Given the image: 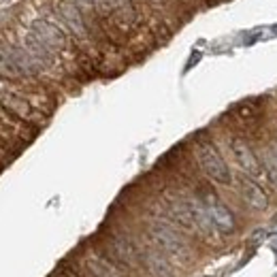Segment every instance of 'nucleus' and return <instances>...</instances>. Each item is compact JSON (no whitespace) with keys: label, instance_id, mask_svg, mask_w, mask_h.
I'll return each instance as SVG.
<instances>
[{"label":"nucleus","instance_id":"16","mask_svg":"<svg viewBox=\"0 0 277 277\" xmlns=\"http://www.w3.org/2000/svg\"><path fill=\"white\" fill-rule=\"evenodd\" d=\"M113 4V15L120 17L126 23L137 21V9H134V0H111Z\"/></svg>","mask_w":277,"mask_h":277},{"label":"nucleus","instance_id":"5","mask_svg":"<svg viewBox=\"0 0 277 277\" xmlns=\"http://www.w3.org/2000/svg\"><path fill=\"white\" fill-rule=\"evenodd\" d=\"M231 152L235 156V160L239 162V166L248 173V175L258 177L260 173H263V164H260L256 152L250 147V143L245 139H239V137L231 139Z\"/></svg>","mask_w":277,"mask_h":277},{"label":"nucleus","instance_id":"6","mask_svg":"<svg viewBox=\"0 0 277 277\" xmlns=\"http://www.w3.org/2000/svg\"><path fill=\"white\" fill-rule=\"evenodd\" d=\"M107 248H109V252H111V256H113L117 263H122V265H128V267H132V265H137V260H139V252H137V248L132 245V241L130 239H126L124 235H109L107 237Z\"/></svg>","mask_w":277,"mask_h":277},{"label":"nucleus","instance_id":"13","mask_svg":"<svg viewBox=\"0 0 277 277\" xmlns=\"http://www.w3.org/2000/svg\"><path fill=\"white\" fill-rule=\"evenodd\" d=\"M23 45H26V49L32 53V58L41 64V68H47V66L53 64V49L47 47L32 30H30V32L26 34V38H23Z\"/></svg>","mask_w":277,"mask_h":277},{"label":"nucleus","instance_id":"8","mask_svg":"<svg viewBox=\"0 0 277 277\" xmlns=\"http://www.w3.org/2000/svg\"><path fill=\"white\" fill-rule=\"evenodd\" d=\"M30 30H32V32L41 38L47 47H51L53 51L55 49H64V47L68 45L66 34L62 32L58 26H53V23L45 21V19H34L32 23H30Z\"/></svg>","mask_w":277,"mask_h":277},{"label":"nucleus","instance_id":"19","mask_svg":"<svg viewBox=\"0 0 277 277\" xmlns=\"http://www.w3.org/2000/svg\"><path fill=\"white\" fill-rule=\"evenodd\" d=\"M267 237H269V228H258V231H256L254 235H252L250 245H252V248H258V245L263 243V241L267 239Z\"/></svg>","mask_w":277,"mask_h":277},{"label":"nucleus","instance_id":"2","mask_svg":"<svg viewBox=\"0 0 277 277\" xmlns=\"http://www.w3.org/2000/svg\"><path fill=\"white\" fill-rule=\"evenodd\" d=\"M147 233L152 237V241L160 248V252H166V254H173V256H179V258H186L190 254L186 239L173 226L166 224V222H160V220L149 222Z\"/></svg>","mask_w":277,"mask_h":277},{"label":"nucleus","instance_id":"1","mask_svg":"<svg viewBox=\"0 0 277 277\" xmlns=\"http://www.w3.org/2000/svg\"><path fill=\"white\" fill-rule=\"evenodd\" d=\"M196 160H199L203 173L207 175L211 181L222 186H228L231 184V169L228 164L224 162V158L218 152V147L211 143L209 139H199L196 141Z\"/></svg>","mask_w":277,"mask_h":277},{"label":"nucleus","instance_id":"22","mask_svg":"<svg viewBox=\"0 0 277 277\" xmlns=\"http://www.w3.org/2000/svg\"><path fill=\"white\" fill-rule=\"evenodd\" d=\"M271 154H273V156H275V158H277V143H275V145H273V152H271Z\"/></svg>","mask_w":277,"mask_h":277},{"label":"nucleus","instance_id":"17","mask_svg":"<svg viewBox=\"0 0 277 277\" xmlns=\"http://www.w3.org/2000/svg\"><path fill=\"white\" fill-rule=\"evenodd\" d=\"M85 269H88L90 277H117L113 271H111V267L98 258H90L88 263H85Z\"/></svg>","mask_w":277,"mask_h":277},{"label":"nucleus","instance_id":"18","mask_svg":"<svg viewBox=\"0 0 277 277\" xmlns=\"http://www.w3.org/2000/svg\"><path fill=\"white\" fill-rule=\"evenodd\" d=\"M265 173H267V179L275 190H277V158L273 154L265 156Z\"/></svg>","mask_w":277,"mask_h":277},{"label":"nucleus","instance_id":"12","mask_svg":"<svg viewBox=\"0 0 277 277\" xmlns=\"http://www.w3.org/2000/svg\"><path fill=\"white\" fill-rule=\"evenodd\" d=\"M190 203V211H192V220H194V226L196 231H199L203 237H213V233H216V226H213V222L209 218L207 209H205L203 201L199 199V196H194V199H188Z\"/></svg>","mask_w":277,"mask_h":277},{"label":"nucleus","instance_id":"14","mask_svg":"<svg viewBox=\"0 0 277 277\" xmlns=\"http://www.w3.org/2000/svg\"><path fill=\"white\" fill-rule=\"evenodd\" d=\"M9 53L13 55L15 64L17 68L21 70L23 77H34L38 70H41V64L32 58V53H30L26 47H15V45H9Z\"/></svg>","mask_w":277,"mask_h":277},{"label":"nucleus","instance_id":"4","mask_svg":"<svg viewBox=\"0 0 277 277\" xmlns=\"http://www.w3.org/2000/svg\"><path fill=\"white\" fill-rule=\"evenodd\" d=\"M55 11H58L60 19L64 21V26H68V30L77 38L88 36V21H85V15L81 13V9L77 6L75 0H58Z\"/></svg>","mask_w":277,"mask_h":277},{"label":"nucleus","instance_id":"9","mask_svg":"<svg viewBox=\"0 0 277 277\" xmlns=\"http://www.w3.org/2000/svg\"><path fill=\"white\" fill-rule=\"evenodd\" d=\"M164 203H166V211H169V216L175 220L177 224H181L184 228H188V231H196L188 199H181V196L169 194V196L164 199Z\"/></svg>","mask_w":277,"mask_h":277},{"label":"nucleus","instance_id":"7","mask_svg":"<svg viewBox=\"0 0 277 277\" xmlns=\"http://www.w3.org/2000/svg\"><path fill=\"white\" fill-rule=\"evenodd\" d=\"M239 194L241 199L245 201V205H250L252 209L256 211H265L269 207V196L263 190V186L256 184L250 175L239 177Z\"/></svg>","mask_w":277,"mask_h":277},{"label":"nucleus","instance_id":"3","mask_svg":"<svg viewBox=\"0 0 277 277\" xmlns=\"http://www.w3.org/2000/svg\"><path fill=\"white\" fill-rule=\"evenodd\" d=\"M199 199L203 201L205 209H207L209 218H211V222H213V226H216V231H220L222 235H231V233H235L237 222H235L233 211L220 201V196L213 192L211 188H203L201 192H199Z\"/></svg>","mask_w":277,"mask_h":277},{"label":"nucleus","instance_id":"10","mask_svg":"<svg viewBox=\"0 0 277 277\" xmlns=\"http://www.w3.org/2000/svg\"><path fill=\"white\" fill-rule=\"evenodd\" d=\"M0 105H2V109L9 115L17 117V120H23V122L32 120V115H34L30 102L26 98L17 96V94H13V92H0Z\"/></svg>","mask_w":277,"mask_h":277},{"label":"nucleus","instance_id":"15","mask_svg":"<svg viewBox=\"0 0 277 277\" xmlns=\"http://www.w3.org/2000/svg\"><path fill=\"white\" fill-rule=\"evenodd\" d=\"M0 77H6V79H19L23 77L21 70L15 64L13 55L9 53V47H0Z\"/></svg>","mask_w":277,"mask_h":277},{"label":"nucleus","instance_id":"11","mask_svg":"<svg viewBox=\"0 0 277 277\" xmlns=\"http://www.w3.org/2000/svg\"><path fill=\"white\" fill-rule=\"evenodd\" d=\"M141 260H143L145 271L152 277H175L173 267L164 258V254H160V250H143L141 252Z\"/></svg>","mask_w":277,"mask_h":277},{"label":"nucleus","instance_id":"20","mask_svg":"<svg viewBox=\"0 0 277 277\" xmlns=\"http://www.w3.org/2000/svg\"><path fill=\"white\" fill-rule=\"evenodd\" d=\"M75 2H77V6L81 9V13L85 15V17H88V15H94V11H96L92 0H75Z\"/></svg>","mask_w":277,"mask_h":277},{"label":"nucleus","instance_id":"21","mask_svg":"<svg viewBox=\"0 0 277 277\" xmlns=\"http://www.w3.org/2000/svg\"><path fill=\"white\" fill-rule=\"evenodd\" d=\"M53 277H68V275H66V273H64V271H58V273H55V275H53Z\"/></svg>","mask_w":277,"mask_h":277}]
</instances>
